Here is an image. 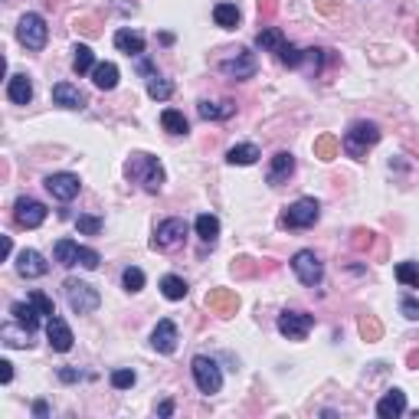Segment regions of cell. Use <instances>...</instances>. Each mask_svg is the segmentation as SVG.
I'll list each match as a JSON object with an SVG mask.
<instances>
[{
    "instance_id": "1",
    "label": "cell",
    "mask_w": 419,
    "mask_h": 419,
    "mask_svg": "<svg viewBox=\"0 0 419 419\" xmlns=\"http://www.w3.org/2000/svg\"><path fill=\"white\" fill-rule=\"evenodd\" d=\"M128 177L141 184L148 194H160V187H164V167H160V160L154 154H145V151H138L128 158Z\"/></svg>"
},
{
    "instance_id": "2",
    "label": "cell",
    "mask_w": 419,
    "mask_h": 419,
    "mask_svg": "<svg viewBox=\"0 0 419 419\" xmlns=\"http://www.w3.org/2000/svg\"><path fill=\"white\" fill-rule=\"evenodd\" d=\"M377 141H380V128H377V124L373 122H354L344 131V138H341V148L347 151V158L364 160L367 158V151L373 148Z\"/></svg>"
},
{
    "instance_id": "3",
    "label": "cell",
    "mask_w": 419,
    "mask_h": 419,
    "mask_svg": "<svg viewBox=\"0 0 419 419\" xmlns=\"http://www.w3.org/2000/svg\"><path fill=\"white\" fill-rule=\"evenodd\" d=\"M62 292H66V301L75 315H92V311L102 305V295L95 285L82 282V279H66L62 282Z\"/></svg>"
},
{
    "instance_id": "4",
    "label": "cell",
    "mask_w": 419,
    "mask_h": 419,
    "mask_svg": "<svg viewBox=\"0 0 419 419\" xmlns=\"http://www.w3.org/2000/svg\"><path fill=\"white\" fill-rule=\"evenodd\" d=\"M53 256H56V262L66 266V269H73V266H82V269H99V262H102V256L95 252V249L79 246V243H73V239H59V243L53 246Z\"/></svg>"
},
{
    "instance_id": "5",
    "label": "cell",
    "mask_w": 419,
    "mask_h": 419,
    "mask_svg": "<svg viewBox=\"0 0 419 419\" xmlns=\"http://www.w3.org/2000/svg\"><path fill=\"white\" fill-rule=\"evenodd\" d=\"M17 37H20V43H24L26 50H43L46 46V39H50V26H46V20L39 17V13H24L20 17V24H17Z\"/></svg>"
},
{
    "instance_id": "6",
    "label": "cell",
    "mask_w": 419,
    "mask_h": 419,
    "mask_svg": "<svg viewBox=\"0 0 419 419\" xmlns=\"http://www.w3.org/2000/svg\"><path fill=\"white\" fill-rule=\"evenodd\" d=\"M190 370H194V380H197V390L200 393H207V396H213V393H220L223 390V370H220V364L213 357H194V364H190Z\"/></svg>"
},
{
    "instance_id": "7",
    "label": "cell",
    "mask_w": 419,
    "mask_h": 419,
    "mask_svg": "<svg viewBox=\"0 0 419 419\" xmlns=\"http://www.w3.org/2000/svg\"><path fill=\"white\" fill-rule=\"evenodd\" d=\"M321 216V203L315 197H301L295 200L292 207L285 210L282 216V226H288V230H308V226H315Z\"/></svg>"
},
{
    "instance_id": "8",
    "label": "cell",
    "mask_w": 419,
    "mask_h": 419,
    "mask_svg": "<svg viewBox=\"0 0 419 419\" xmlns=\"http://www.w3.org/2000/svg\"><path fill=\"white\" fill-rule=\"evenodd\" d=\"M292 269H295L298 282L308 285V288L321 285V279H324V266H321V259L311 249H298L295 256H292Z\"/></svg>"
},
{
    "instance_id": "9",
    "label": "cell",
    "mask_w": 419,
    "mask_h": 419,
    "mask_svg": "<svg viewBox=\"0 0 419 419\" xmlns=\"http://www.w3.org/2000/svg\"><path fill=\"white\" fill-rule=\"evenodd\" d=\"M311 328H315V315H308V311H282L279 315V334L288 341H305Z\"/></svg>"
},
{
    "instance_id": "10",
    "label": "cell",
    "mask_w": 419,
    "mask_h": 419,
    "mask_svg": "<svg viewBox=\"0 0 419 419\" xmlns=\"http://www.w3.org/2000/svg\"><path fill=\"white\" fill-rule=\"evenodd\" d=\"M256 69H259V62H256V56H252L249 50H236V56L220 59V73L230 75L233 82H246V79H252Z\"/></svg>"
},
{
    "instance_id": "11",
    "label": "cell",
    "mask_w": 419,
    "mask_h": 419,
    "mask_svg": "<svg viewBox=\"0 0 419 419\" xmlns=\"http://www.w3.org/2000/svg\"><path fill=\"white\" fill-rule=\"evenodd\" d=\"M184 239H187V223L180 220V216H171V220L158 223L151 246H154V249H177Z\"/></svg>"
},
{
    "instance_id": "12",
    "label": "cell",
    "mask_w": 419,
    "mask_h": 419,
    "mask_svg": "<svg viewBox=\"0 0 419 419\" xmlns=\"http://www.w3.org/2000/svg\"><path fill=\"white\" fill-rule=\"evenodd\" d=\"M46 213H50V210L33 197H20L17 203H13V220H17V226H24V230H37V226H43Z\"/></svg>"
},
{
    "instance_id": "13",
    "label": "cell",
    "mask_w": 419,
    "mask_h": 419,
    "mask_svg": "<svg viewBox=\"0 0 419 419\" xmlns=\"http://www.w3.org/2000/svg\"><path fill=\"white\" fill-rule=\"evenodd\" d=\"M43 184H46V190L53 194V200H59V203L75 200V197H79V187H82L75 174H50Z\"/></svg>"
},
{
    "instance_id": "14",
    "label": "cell",
    "mask_w": 419,
    "mask_h": 419,
    "mask_svg": "<svg viewBox=\"0 0 419 419\" xmlns=\"http://www.w3.org/2000/svg\"><path fill=\"white\" fill-rule=\"evenodd\" d=\"M207 308L213 315H220V318H233L236 311H239V295H236L233 288H210Z\"/></svg>"
},
{
    "instance_id": "15",
    "label": "cell",
    "mask_w": 419,
    "mask_h": 419,
    "mask_svg": "<svg viewBox=\"0 0 419 419\" xmlns=\"http://www.w3.org/2000/svg\"><path fill=\"white\" fill-rule=\"evenodd\" d=\"M46 337H50V347L56 354H66V351H73V331H69V324L59 318V315H53L46 318Z\"/></svg>"
},
{
    "instance_id": "16",
    "label": "cell",
    "mask_w": 419,
    "mask_h": 419,
    "mask_svg": "<svg viewBox=\"0 0 419 419\" xmlns=\"http://www.w3.org/2000/svg\"><path fill=\"white\" fill-rule=\"evenodd\" d=\"M151 347L158 351V354H174L177 351V324L171 318L158 321V328L151 331Z\"/></svg>"
},
{
    "instance_id": "17",
    "label": "cell",
    "mask_w": 419,
    "mask_h": 419,
    "mask_svg": "<svg viewBox=\"0 0 419 419\" xmlns=\"http://www.w3.org/2000/svg\"><path fill=\"white\" fill-rule=\"evenodd\" d=\"M17 272H20L24 279H43V275L50 272V266H46V259L39 256L37 249H24V252L17 256Z\"/></svg>"
},
{
    "instance_id": "18",
    "label": "cell",
    "mask_w": 419,
    "mask_h": 419,
    "mask_svg": "<svg viewBox=\"0 0 419 419\" xmlns=\"http://www.w3.org/2000/svg\"><path fill=\"white\" fill-rule=\"evenodd\" d=\"M407 413V393L403 390H387V393L380 396V403H377V416L380 419H396Z\"/></svg>"
},
{
    "instance_id": "19",
    "label": "cell",
    "mask_w": 419,
    "mask_h": 419,
    "mask_svg": "<svg viewBox=\"0 0 419 419\" xmlns=\"http://www.w3.org/2000/svg\"><path fill=\"white\" fill-rule=\"evenodd\" d=\"M292 174H295V154H292V151H279V154L272 158V167H269V184H272V187L285 184V180H288Z\"/></svg>"
},
{
    "instance_id": "20",
    "label": "cell",
    "mask_w": 419,
    "mask_h": 419,
    "mask_svg": "<svg viewBox=\"0 0 419 419\" xmlns=\"http://www.w3.org/2000/svg\"><path fill=\"white\" fill-rule=\"evenodd\" d=\"M7 99H10L13 105H30V99H33V82H30V75L13 73L10 79H7Z\"/></svg>"
},
{
    "instance_id": "21",
    "label": "cell",
    "mask_w": 419,
    "mask_h": 419,
    "mask_svg": "<svg viewBox=\"0 0 419 419\" xmlns=\"http://www.w3.org/2000/svg\"><path fill=\"white\" fill-rule=\"evenodd\" d=\"M53 102L62 105V109H73V111L86 109V95H82L75 86H69V82H56V86H53Z\"/></svg>"
},
{
    "instance_id": "22",
    "label": "cell",
    "mask_w": 419,
    "mask_h": 419,
    "mask_svg": "<svg viewBox=\"0 0 419 419\" xmlns=\"http://www.w3.org/2000/svg\"><path fill=\"white\" fill-rule=\"evenodd\" d=\"M197 111H200V118H207V122H223V118H233L236 115V102H210V99H203L197 105Z\"/></svg>"
},
{
    "instance_id": "23",
    "label": "cell",
    "mask_w": 419,
    "mask_h": 419,
    "mask_svg": "<svg viewBox=\"0 0 419 419\" xmlns=\"http://www.w3.org/2000/svg\"><path fill=\"white\" fill-rule=\"evenodd\" d=\"M115 46L122 53H128V56H135V59L145 56V37L135 33V30H118V33H115Z\"/></svg>"
},
{
    "instance_id": "24",
    "label": "cell",
    "mask_w": 419,
    "mask_h": 419,
    "mask_svg": "<svg viewBox=\"0 0 419 419\" xmlns=\"http://www.w3.org/2000/svg\"><path fill=\"white\" fill-rule=\"evenodd\" d=\"M10 315H13V321H17V324H24V328H30V331H37V328H39V318H43L33 301H13V305H10Z\"/></svg>"
},
{
    "instance_id": "25",
    "label": "cell",
    "mask_w": 419,
    "mask_h": 419,
    "mask_svg": "<svg viewBox=\"0 0 419 419\" xmlns=\"http://www.w3.org/2000/svg\"><path fill=\"white\" fill-rule=\"evenodd\" d=\"M0 337H3V344H7V347H30V344H33V341H30L33 331L24 328V324L17 328V321H7V324L0 328Z\"/></svg>"
},
{
    "instance_id": "26",
    "label": "cell",
    "mask_w": 419,
    "mask_h": 419,
    "mask_svg": "<svg viewBox=\"0 0 419 419\" xmlns=\"http://www.w3.org/2000/svg\"><path fill=\"white\" fill-rule=\"evenodd\" d=\"M285 43H288V39H285V33L279 26H262L259 33H256V46H259L262 53H279Z\"/></svg>"
},
{
    "instance_id": "27",
    "label": "cell",
    "mask_w": 419,
    "mask_h": 419,
    "mask_svg": "<svg viewBox=\"0 0 419 419\" xmlns=\"http://www.w3.org/2000/svg\"><path fill=\"white\" fill-rule=\"evenodd\" d=\"M194 230H197V236L207 243V246H216V239H220V220H216L213 213H200L197 223H194Z\"/></svg>"
},
{
    "instance_id": "28",
    "label": "cell",
    "mask_w": 419,
    "mask_h": 419,
    "mask_svg": "<svg viewBox=\"0 0 419 419\" xmlns=\"http://www.w3.org/2000/svg\"><path fill=\"white\" fill-rule=\"evenodd\" d=\"M92 82H95V89H102V92H111V89L118 86V66H115V62H99V66L92 69Z\"/></svg>"
},
{
    "instance_id": "29",
    "label": "cell",
    "mask_w": 419,
    "mask_h": 419,
    "mask_svg": "<svg viewBox=\"0 0 419 419\" xmlns=\"http://www.w3.org/2000/svg\"><path fill=\"white\" fill-rule=\"evenodd\" d=\"M262 154H259V148H256V145H236V148H230L226 151V160H230V164H233V167H249V164H256V160H259Z\"/></svg>"
},
{
    "instance_id": "30",
    "label": "cell",
    "mask_w": 419,
    "mask_h": 419,
    "mask_svg": "<svg viewBox=\"0 0 419 419\" xmlns=\"http://www.w3.org/2000/svg\"><path fill=\"white\" fill-rule=\"evenodd\" d=\"M160 124H164L167 135H187V131H190V122L184 118V111H177V109L160 111Z\"/></svg>"
},
{
    "instance_id": "31",
    "label": "cell",
    "mask_w": 419,
    "mask_h": 419,
    "mask_svg": "<svg viewBox=\"0 0 419 419\" xmlns=\"http://www.w3.org/2000/svg\"><path fill=\"white\" fill-rule=\"evenodd\" d=\"M187 292H190V288H187V282L180 275H164V279H160V295L167 298V301H184Z\"/></svg>"
},
{
    "instance_id": "32",
    "label": "cell",
    "mask_w": 419,
    "mask_h": 419,
    "mask_svg": "<svg viewBox=\"0 0 419 419\" xmlns=\"http://www.w3.org/2000/svg\"><path fill=\"white\" fill-rule=\"evenodd\" d=\"M213 20H216V26H223V30H236V26H239V7H236V3H216V7H213Z\"/></svg>"
},
{
    "instance_id": "33",
    "label": "cell",
    "mask_w": 419,
    "mask_h": 419,
    "mask_svg": "<svg viewBox=\"0 0 419 419\" xmlns=\"http://www.w3.org/2000/svg\"><path fill=\"white\" fill-rule=\"evenodd\" d=\"M95 69V53L89 50L86 43H79L73 50V73L75 75H86V73H92Z\"/></svg>"
},
{
    "instance_id": "34",
    "label": "cell",
    "mask_w": 419,
    "mask_h": 419,
    "mask_svg": "<svg viewBox=\"0 0 419 419\" xmlns=\"http://www.w3.org/2000/svg\"><path fill=\"white\" fill-rule=\"evenodd\" d=\"M337 154H341V138H334V135L315 138V158L318 160H334Z\"/></svg>"
},
{
    "instance_id": "35",
    "label": "cell",
    "mask_w": 419,
    "mask_h": 419,
    "mask_svg": "<svg viewBox=\"0 0 419 419\" xmlns=\"http://www.w3.org/2000/svg\"><path fill=\"white\" fill-rule=\"evenodd\" d=\"M357 328H360V337H364V341H370V344L383 337V324H380V318H377V315H360Z\"/></svg>"
},
{
    "instance_id": "36",
    "label": "cell",
    "mask_w": 419,
    "mask_h": 419,
    "mask_svg": "<svg viewBox=\"0 0 419 419\" xmlns=\"http://www.w3.org/2000/svg\"><path fill=\"white\" fill-rule=\"evenodd\" d=\"M148 95L158 102H167L174 95V82L171 79H164V75H151L148 79Z\"/></svg>"
},
{
    "instance_id": "37",
    "label": "cell",
    "mask_w": 419,
    "mask_h": 419,
    "mask_svg": "<svg viewBox=\"0 0 419 419\" xmlns=\"http://www.w3.org/2000/svg\"><path fill=\"white\" fill-rule=\"evenodd\" d=\"M259 269H262V262L249 259V256H236L233 266H230V272H233L236 279H252V275H259Z\"/></svg>"
},
{
    "instance_id": "38",
    "label": "cell",
    "mask_w": 419,
    "mask_h": 419,
    "mask_svg": "<svg viewBox=\"0 0 419 419\" xmlns=\"http://www.w3.org/2000/svg\"><path fill=\"white\" fill-rule=\"evenodd\" d=\"M396 279L407 288H419V262H396Z\"/></svg>"
},
{
    "instance_id": "39",
    "label": "cell",
    "mask_w": 419,
    "mask_h": 419,
    "mask_svg": "<svg viewBox=\"0 0 419 419\" xmlns=\"http://www.w3.org/2000/svg\"><path fill=\"white\" fill-rule=\"evenodd\" d=\"M275 56H279V62H282V66H288V69H298V66L305 62V50H298L295 43H285V46L275 53Z\"/></svg>"
},
{
    "instance_id": "40",
    "label": "cell",
    "mask_w": 419,
    "mask_h": 419,
    "mask_svg": "<svg viewBox=\"0 0 419 419\" xmlns=\"http://www.w3.org/2000/svg\"><path fill=\"white\" fill-rule=\"evenodd\" d=\"M305 62H308L311 75H318L328 62H334V56H331V50H305Z\"/></svg>"
},
{
    "instance_id": "41",
    "label": "cell",
    "mask_w": 419,
    "mask_h": 419,
    "mask_svg": "<svg viewBox=\"0 0 419 419\" xmlns=\"http://www.w3.org/2000/svg\"><path fill=\"white\" fill-rule=\"evenodd\" d=\"M373 239H377V233H373V230H364V226H357V230L351 233V246L357 249V252H370Z\"/></svg>"
},
{
    "instance_id": "42",
    "label": "cell",
    "mask_w": 419,
    "mask_h": 419,
    "mask_svg": "<svg viewBox=\"0 0 419 419\" xmlns=\"http://www.w3.org/2000/svg\"><path fill=\"white\" fill-rule=\"evenodd\" d=\"M135 380H138L135 370H128V367L111 370V387H115V390H131V387H135Z\"/></svg>"
},
{
    "instance_id": "43",
    "label": "cell",
    "mask_w": 419,
    "mask_h": 419,
    "mask_svg": "<svg viewBox=\"0 0 419 419\" xmlns=\"http://www.w3.org/2000/svg\"><path fill=\"white\" fill-rule=\"evenodd\" d=\"M122 282H124L128 292H141V288H145V272L138 269V266H128L124 275H122Z\"/></svg>"
},
{
    "instance_id": "44",
    "label": "cell",
    "mask_w": 419,
    "mask_h": 419,
    "mask_svg": "<svg viewBox=\"0 0 419 419\" xmlns=\"http://www.w3.org/2000/svg\"><path fill=\"white\" fill-rule=\"evenodd\" d=\"M30 301L37 305V311L43 315V318H53V315H56V305H53L50 295H43V292H30Z\"/></svg>"
},
{
    "instance_id": "45",
    "label": "cell",
    "mask_w": 419,
    "mask_h": 419,
    "mask_svg": "<svg viewBox=\"0 0 419 419\" xmlns=\"http://www.w3.org/2000/svg\"><path fill=\"white\" fill-rule=\"evenodd\" d=\"M75 230H79L82 236H99L102 233V220L99 216H79V220H75Z\"/></svg>"
},
{
    "instance_id": "46",
    "label": "cell",
    "mask_w": 419,
    "mask_h": 419,
    "mask_svg": "<svg viewBox=\"0 0 419 419\" xmlns=\"http://www.w3.org/2000/svg\"><path fill=\"white\" fill-rule=\"evenodd\" d=\"M75 30L86 33V37H99V20H95V17H79V20H75Z\"/></svg>"
},
{
    "instance_id": "47",
    "label": "cell",
    "mask_w": 419,
    "mask_h": 419,
    "mask_svg": "<svg viewBox=\"0 0 419 419\" xmlns=\"http://www.w3.org/2000/svg\"><path fill=\"white\" fill-rule=\"evenodd\" d=\"M400 311H403V318L419 321V301L416 298H403V301H400Z\"/></svg>"
},
{
    "instance_id": "48",
    "label": "cell",
    "mask_w": 419,
    "mask_h": 419,
    "mask_svg": "<svg viewBox=\"0 0 419 419\" xmlns=\"http://www.w3.org/2000/svg\"><path fill=\"white\" fill-rule=\"evenodd\" d=\"M275 17V0H259V20H272Z\"/></svg>"
},
{
    "instance_id": "49",
    "label": "cell",
    "mask_w": 419,
    "mask_h": 419,
    "mask_svg": "<svg viewBox=\"0 0 419 419\" xmlns=\"http://www.w3.org/2000/svg\"><path fill=\"white\" fill-rule=\"evenodd\" d=\"M59 380L62 383H75V380H82V373L75 367H59Z\"/></svg>"
},
{
    "instance_id": "50",
    "label": "cell",
    "mask_w": 419,
    "mask_h": 419,
    "mask_svg": "<svg viewBox=\"0 0 419 419\" xmlns=\"http://www.w3.org/2000/svg\"><path fill=\"white\" fill-rule=\"evenodd\" d=\"M0 380H3V383L13 380V364H10V360H0Z\"/></svg>"
},
{
    "instance_id": "51",
    "label": "cell",
    "mask_w": 419,
    "mask_h": 419,
    "mask_svg": "<svg viewBox=\"0 0 419 419\" xmlns=\"http://www.w3.org/2000/svg\"><path fill=\"white\" fill-rule=\"evenodd\" d=\"M138 73L148 75V79H151V75H158V69H154V66H151V62L145 59V56H141V59H138Z\"/></svg>"
},
{
    "instance_id": "52",
    "label": "cell",
    "mask_w": 419,
    "mask_h": 419,
    "mask_svg": "<svg viewBox=\"0 0 419 419\" xmlns=\"http://www.w3.org/2000/svg\"><path fill=\"white\" fill-rule=\"evenodd\" d=\"M33 416H50V407H46V403H43V400H37V403H33Z\"/></svg>"
},
{
    "instance_id": "53",
    "label": "cell",
    "mask_w": 419,
    "mask_h": 419,
    "mask_svg": "<svg viewBox=\"0 0 419 419\" xmlns=\"http://www.w3.org/2000/svg\"><path fill=\"white\" fill-rule=\"evenodd\" d=\"M158 416H174V400H164V403H160Z\"/></svg>"
},
{
    "instance_id": "54",
    "label": "cell",
    "mask_w": 419,
    "mask_h": 419,
    "mask_svg": "<svg viewBox=\"0 0 419 419\" xmlns=\"http://www.w3.org/2000/svg\"><path fill=\"white\" fill-rule=\"evenodd\" d=\"M315 3H318V10H321V13H337V7H334L331 0H315Z\"/></svg>"
},
{
    "instance_id": "55",
    "label": "cell",
    "mask_w": 419,
    "mask_h": 419,
    "mask_svg": "<svg viewBox=\"0 0 419 419\" xmlns=\"http://www.w3.org/2000/svg\"><path fill=\"white\" fill-rule=\"evenodd\" d=\"M407 367L409 370H419V351H409V354H407Z\"/></svg>"
},
{
    "instance_id": "56",
    "label": "cell",
    "mask_w": 419,
    "mask_h": 419,
    "mask_svg": "<svg viewBox=\"0 0 419 419\" xmlns=\"http://www.w3.org/2000/svg\"><path fill=\"white\" fill-rule=\"evenodd\" d=\"M10 252H13V243H10V236H3V259H10Z\"/></svg>"
}]
</instances>
